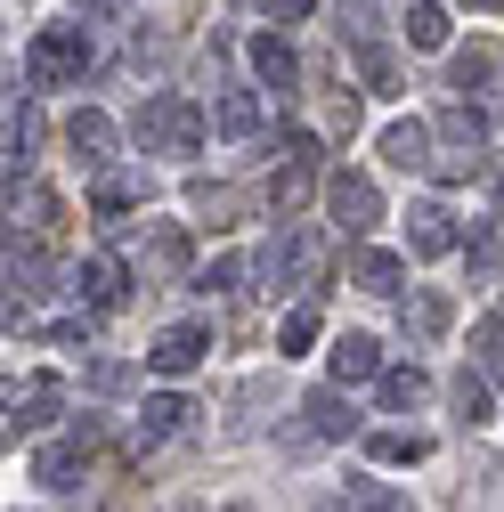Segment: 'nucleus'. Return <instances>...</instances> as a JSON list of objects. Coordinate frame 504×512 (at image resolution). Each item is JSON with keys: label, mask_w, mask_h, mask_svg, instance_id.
<instances>
[{"label": "nucleus", "mask_w": 504, "mask_h": 512, "mask_svg": "<svg viewBox=\"0 0 504 512\" xmlns=\"http://www.w3.org/2000/svg\"><path fill=\"white\" fill-rule=\"evenodd\" d=\"M407 49H448V9H407Z\"/></svg>", "instance_id": "c85d7f7f"}, {"label": "nucleus", "mask_w": 504, "mask_h": 512, "mask_svg": "<svg viewBox=\"0 0 504 512\" xmlns=\"http://www.w3.org/2000/svg\"><path fill=\"white\" fill-rule=\"evenodd\" d=\"M33 147H41V114L33 106H9V187L33 171Z\"/></svg>", "instance_id": "412c9836"}, {"label": "nucleus", "mask_w": 504, "mask_h": 512, "mask_svg": "<svg viewBox=\"0 0 504 512\" xmlns=\"http://www.w3.org/2000/svg\"><path fill=\"white\" fill-rule=\"evenodd\" d=\"M309 187H318V163H285V171L269 179V212H277V220H293V212L309 204Z\"/></svg>", "instance_id": "aec40b11"}, {"label": "nucleus", "mask_w": 504, "mask_h": 512, "mask_svg": "<svg viewBox=\"0 0 504 512\" xmlns=\"http://www.w3.org/2000/svg\"><path fill=\"white\" fill-rule=\"evenodd\" d=\"M74 301L82 309H122V301H131V269H122L114 252H90V261L74 269Z\"/></svg>", "instance_id": "423d86ee"}, {"label": "nucleus", "mask_w": 504, "mask_h": 512, "mask_svg": "<svg viewBox=\"0 0 504 512\" xmlns=\"http://www.w3.org/2000/svg\"><path fill=\"white\" fill-rule=\"evenodd\" d=\"M407 334H415V342H439V334H448V301H439V293H415V301H407Z\"/></svg>", "instance_id": "cd10ccee"}, {"label": "nucleus", "mask_w": 504, "mask_h": 512, "mask_svg": "<svg viewBox=\"0 0 504 512\" xmlns=\"http://www.w3.org/2000/svg\"><path fill=\"white\" fill-rule=\"evenodd\" d=\"M98 439H106V431H98V415H82L66 439H49L41 456H33V480H41V488H74V480H82V464L98 456Z\"/></svg>", "instance_id": "20e7f679"}, {"label": "nucleus", "mask_w": 504, "mask_h": 512, "mask_svg": "<svg viewBox=\"0 0 504 512\" xmlns=\"http://www.w3.org/2000/svg\"><path fill=\"white\" fill-rule=\"evenodd\" d=\"M204 350H212V326H163V334L147 342V366L179 382V374H196V366H204Z\"/></svg>", "instance_id": "0eeeda50"}, {"label": "nucleus", "mask_w": 504, "mask_h": 512, "mask_svg": "<svg viewBox=\"0 0 504 512\" xmlns=\"http://www.w3.org/2000/svg\"><path fill=\"white\" fill-rule=\"evenodd\" d=\"M374 391H383V407H391V415H407V407H423V399H431V374H423V366H383V382H374Z\"/></svg>", "instance_id": "6ab92c4d"}, {"label": "nucleus", "mask_w": 504, "mask_h": 512, "mask_svg": "<svg viewBox=\"0 0 504 512\" xmlns=\"http://www.w3.org/2000/svg\"><path fill=\"white\" fill-rule=\"evenodd\" d=\"M326 366H334L342 391H350V382H383V342H374V334H342L326 350Z\"/></svg>", "instance_id": "9b49d317"}, {"label": "nucleus", "mask_w": 504, "mask_h": 512, "mask_svg": "<svg viewBox=\"0 0 504 512\" xmlns=\"http://www.w3.org/2000/svg\"><path fill=\"white\" fill-rule=\"evenodd\" d=\"M326 269V236L318 228H285V236H269V252L252 261V277H261L269 293H285V285H309Z\"/></svg>", "instance_id": "7ed1b4c3"}, {"label": "nucleus", "mask_w": 504, "mask_h": 512, "mask_svg": "<svg viewBox=\"0 0 504 512\" xmlns=\"http://www.w3.org/2000/svg\"><path fill=\"white\" fill-rule=\"evenodd\" d=\"M309 9H318V0H261V17H285V25H301Z\"/></svg>", "instance_id": "58836bf2"}, {"label": "nucleus", "mask_w": 504, "mask_h": 512, "mask_svg": "<svg viewBox=\"0 0 504 512\" xmlns=\"http://www.w3.org/2000/svg\"><path fill=\"white\" fill-rule=\"evenodd\" d=\"M366 456H374V464H423L431 439H423V431H366Z\"/></svg>", "instance_id": "5701e85b"}, {"label": "nucleus", "mask_w": 504, "mask_h": 512, "mask_svg": "<svg viewBox=\"0 0 504 512\" xmlns=\"http://www.w3.org/2000/svg\"><path fill=\"white\" fill-rule=\"evenodd\" d=\"M366 512H415V504H407L399 488H366Z\"/></svg>", "instance_id": "ea45409f"}, {"label": "nucleus", "mask_w": 504, "mask_h": 512, "mask_svg": "<svg viewBox=\"0 0 504 512\" xmlns=\"http://www.w3.org/2000/svg\"><path fill=\"white\" fill-rule=\"evenodd\" d=\"M448 399H456V415H464V431H472V423H488V374H472V366H464V374L448 382Z\"/></svg>", "instance_id": "bb28decb"}, {"label": "nucleus", "mask_w": 504, "mask_h": 512, "mask_svg": "<svg viewBox=\"0 0 504 512\" xmlns=\"http://www.w3.org/2000/svg\"><path fill=\"white\" fill-rule=\"evenodd\" d=\"M57 399H66V382H57V374H25V382H9V439L41 431Z\"/></svg>", "instance_id": "6e6552de"}, {"label": "nucleus", "mask_w": 504, "mask_h": 512, "mask_svg": "<svg viewBox=\"0 0 504 512\" xmlns=\"http://www.w3.org/2000/svg\"><path fill=\"white\" fill-rule=\"evenodd\" d=\"M301 415H309V431H318V439H350V431H358V415H350V399H342V382L309 391V399H301Z\"/></svg>", "instance_id": "dca6fc26"}, {"label": "nucleus", "mask_w": 504, "mask_h": 512, "mask_svg": "<svg viewBox=\"0 0 504 512\" xmlns=\"http://www.w3.org/2000/svg\"><path fill=\"white\" fill-rule=\"evenodd\" d=\"M464 236H456V212L448 204H415L407 212V252H415V261H439V252H456Z\"/></svg>", "instance_id": "9d476101"}, {"label": "nucleus", "mask_w": 504, "mask_h": 512, "mask_svg": "<svg viewBox=\"0 0 504 512\" xmlns=\"http://www.w3.org/2000/svg\"><path fill=\"white\" fill-rule=\"evenodd\" d=\"M448 82H456L464 98H472V90H488V82H496V49H488V41L456 49V57H448Z\"/></svg>", "instance_id": "4be33fe9"}, {"label": "nucleus", "mask_w": 504, "mask_h": 512, "mask_svg": "<svg viewBox=\"0 0 504 512\" xmlns=\"http://www.w3.org/2000/svg\"><path fill=\"white\" fill-rule=\"evenodd\" d=\"M228 512H252V504H228Z\"/></svg>", "instance_id": "c03bdc74"}, {"label": "nucleus", "mask_w": 504, "mask_h": 512, "mask_svg": "<svg viewBox=\"0 0 504 512\" xmlns=\"http://www.w3.org/2000/svg\"><path fill=\"white\" fill-rule=\"evenodd\" d=\"M66 147H74L82 163H106V155H114V122H106L98 106H82V114L66 122Z\"/></svg>", "instance_id": "a211bd4d"}, {"label": "nucleus", "mask_w": 504, "mask_h": 512, "mask_svg": "<svg viewBox=\"0 0 504 512\" xmlns=\"http://www.w3.org/2000/svg\"><path fill=\"white\" fill-rule=\"evenodd\" d=\"M147 269H155V277H179V269H187V236H179V228H155V236H147Z\"/></svg>", "instance_id": "c756f323"}, {"label": "nucleus", "mask_w": 504, "mask_h": 512, "mask_svg": "<svg viewBox=\"0 0 504 512\" xmlns=\"http://www.w3.org/2000/svg\"><path fill=\"white\" fill-rule=\"evenodd\" d=\"M496 212H504V179H496Z\"/></svg>", "instance_id": "79ce46f5"}, {"label": "nucleus", "mask_w": 504, "mask_h": 512, "mask_svg": "<svg viewBox=\"0 0 504 512\" xmlns=\"http://www.w3.org/2000/svg\"><path fill=\"white\" fill-rule=\"evenodd\" d=\"M187 415H196V407H187L179 391H155V399L139 407V431H131V456H155L163 439H179V431H187Z\"/></svg>", "instance_id": "1a4fd4ad"}, {"label": "nucleus", "mask_w": 504, "mask_h": 512, "mask_svg": "<svg viewBox=\"0 0 504 512\" xmlns=\"http://www.w3.org/2000/svg\"><path fill=\"white\" fill-rule=\"evenodd\" d=\"M318 512H342V504H318Z\"/></svg>", "instance_id": "37998d69"}, {"label": "nucleus", "mask_w": 504, "mask_h": 512, "mask_svg": "<svg viewBox=\"0 0 504 512\" xmlns=\"http://www.w3.org/2000/svg\"><path fill=\"white\" fill-rule=\"evenodd\" d=\"M236 285H244V261H236V252H220V261L196 269V293H236Z\"/></svg>", "instance_id": "c9c22d12"}, {"label": "nucleus", "mask_w": 504, "mask_h": 512, "mask_svg": "<svg viewBox=\"0 0 504 512\" xmlns=\"http://www.w3.org/2000/svg\"><path fill=\"white\" fill-rule=\"evenodd\" d=\"M269 155H277V163H318V131L285 122V131H269Z\"/></svg>", "instance_id": "72a5a7b5"}, {"label": "nucleus", "mask_w": 504, "mask_h": 512, "mask_svg": "<svg viewBox=\"0 0 504 512\" xmlns=\"http://www.w3.org/2000/svg\"><path fill=\"white\" fill-rule=\"evenodd\" d=\"M90 74V25H41L25 49V82L33 90H66Z\"/></svg>", "instance_id": "f03ea898"}, {"label": "nucleus", "mask_w": 504, "mask_h": 512, "mask_svg": "<svg viewBox=\"0 0 504 512\" xmlns=\"http://www.w3.org/2000/svg\"><path fill=\"white\" fill-rule=\"evenodd\" d=\"M74 17H114V0H74Z\"/></svg>", "instance_id": "a19ab883"}, {"label": "nucleus", "mask_w": 504, "mask_h": 512, "mask_svg": "<svg viewBox=\"0 0 504 512\" xmlns=\"http://www.w3.org/2000/svg\"><path fill=\"white\" fill-rule=\"evenodd\" d=\"M464 261H472V277H480V285H496V277H504V236H496V228H480V236L464 244Z\"/></svg>", "instance_id": "7c9ffc66"}, {"label": "nucleus", "mask_w": 504, "mask_h": 512, "mask_svg": "<svg viewBox=\"0 0 504 512\" xmlns=\"http://www.w3.org/2000/svg\"><path fill=\"white\" fill-rule=\"evenodd\" d=\"M472 342H480V358H488V382H504V317H488Z\"/></svg>", "instance_id": "e433bc0d"}, {"label": "nucleus", "mask_w": 504, "mask_h": 512, "mask_svg": "<svg viewBox=\"0 0 504 512\" xmlns=\"http://www.w3.org/2000/svg\"><path fill=\"white\" fill-rule=\"evenodd\" d=\"M326 212H334L342 236H366L374 220H383V196H374L366 171H334V179H326Z\"/></svg>", "instance_id": "39448f33"}, {"label": "nucleus", "mask_w": 504, "mask_h": 512, "mask_svg": "<svg viewBox=\"0 0 504 512\" xmlns=\"http://www.w3.org/2000/svg\"><path fill=\"white\" fill-rule=\"evenodd\" d=\"M131 139H139L147 155H196V147H204V114L187 106L179 90H155V98L131 114Z\"/></svg>", "instance_id": "f257e3e1"}, {"label": "nucleus", "mask_w": 504, "mask_h": 512, "mask_svg": "<svg viewBox=\"0 0 504 512\" xmlns=\"http://www.w3.org/2000/svg\"><path fill=\"white\" fill-rule=\"evenodd\" d=\"M244 57H252V74H261V90H277V98L301 82V57H293L277 33H252V49H244Z\"/></svg>", "instance_id": "4468645a"}, {"label": "nucleus", "mask_w": 504, "mask_h": 512, "mask_svg": "<svg viewBox=\"0 0 504 512\" xmlns=\"http://www.w3.org/2000/svg\"><path fill=\"white\" fill-rule=\"evenodd\" d=\"M358 74H366V90L391 98V90H399V57H391L383 41H366V49H358Z\"/></svg>", "instance_id": "2f4dec72"}, {"label": "nucleus", "mask_w": 504, "mask_h": 512, "mask_svg": "<svg viewBox=\"0 0 504 512\" xmlns=\"http://www.w3.org/2000/svg\"><path fill=\"white\" fill-rule=\"evenodd\" d=\"M131 382H139V366H131V358H90V391H98V399H122Z\"/></svg>", "instance_id": "473e14b6"}, {"label": "nucleus", "mask_w": 504, "mask_h": 512, "mask_svg": "<svg viewBox=\"0 0 504 512\" xmlns=\"http://www.w3.org/2000/svg\"><path fill=\"white\" fill-rule=\"evenodd\" d=\"M342 33H350V49L383 41V17H374V0H342Z\"/></svg>", "instance_id": "f704fd0d"}, {"label": "nucleus", "mask_w": 504, "mask_h": 512, "mask_svg": "<svg viewBox=\"0 0 504 512\" xmlns=\"http://www.w3.org/2000/svg\"><path fill=\"white\" fill-rule=\"evenodd\" d=\"M309 342H318V301H301V309L277 317V358H301Z\"/></svg>", "instance_id": "393cba45"}, {"label": "nucleus", "mask_w": 504, "mask_h": 512, "mask_svg": "<svg viewBox=\"0 0 504 512\" xmlns=\"http://www.w3.org/2000/svg\"><path fill=\"white\" fill-rule=\"evenodd\" d=\"M25 293H49V252H41L33 228L9 236V301H25Z\"/></svg>", "instance_id": "f8f14e48"}, {"label": "nucleus", "mask_w": 504, "mask_h": 512, "mask_svg": "<svg viewBox=\"0 0 504 512\" xmlns=\"http://www.w3.org/2000/svg\"><path fill=\"white\" fill-rule=\"evenodd\" d=\"M350 277H358V293H399L407 261H399V252H358V261H350Z\"/></svg>", "instance_id": "b1692460"}, {"label": "nucleus", "mask_w": 504, "mask_h": 512, "mask_svg": "<svg viewBox=\"0 0 504 512\" xmlns=\"http://www.w3.org/2000/svg\"><path fill=\"white\" fill-rule=\"evenodd\" d=\"M439 139H456V147H480V139H488V114H480L472 98H456L448 114H439Z\"/></svg>", "instance_id": "a878e982"}, {"label": "nucleus", "mask_w": 504, "mask_h": 512, "mask_svg": "<svg viewBox=\"0 0 504 512\" xmlns=\"http://www.w3.org/2000/svg\"><path fill=\"white\" fill-rule=\"evenodd\" d=\"M383 163L391 171H431L439 155H431V122H391L383 131Z\"/></svg>", "instance_id": "2eb2a0df"}, {"label": "nucleus", "mask_w": 504, "mask_h": 512, "mask_svg": "<svg viewBox=\"0 0 504 512\" xmlns=\"http://www.w3.org/2000/svg\"><path fill=\"white\" fill-rule=\"evenodd\" d=\"M41 342H49V350H82L90 326H82V317H57V326H41Z\"/></svg>", "instance_id": "4c0bfd02"}, {"label": "nucleus", "mask_w": 504, "mask_h": 512, "mask_svg": "<svg viewBox=\"0 0 504 512\" xmlns=\"http://www.w3.org/2000/svg\"><path fill=\"white\" fill-rule=\"evenodd\" d=\"M139 196H147L139 171H98V179H90V212H98L106 228H122V212H131Z\"/></svg>", "instance_id": "ddd939ff"}, {"label": "nucleus", "mask_w": 504, "mask_h": 512, "mask_svg": "<svg viewBox=\"0 0 504 512\" xmlns=\"http://www.w3.org/2000/svg\"><path fill=\"white\" fill-rule=\"evenodd\" d=\"M212 131L220 139H252V131H261V98H252V90H220L212 98Z\"/></svg>", "instance_id": "f3484780"}]
</instances>
